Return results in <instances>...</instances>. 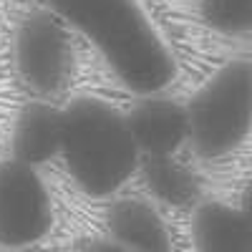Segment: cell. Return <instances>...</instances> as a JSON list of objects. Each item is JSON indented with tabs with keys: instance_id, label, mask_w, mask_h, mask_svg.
Listing matches in <instances>:
<instances>
[{
	"instance_id": "cell-1",
	"label": "cell",
	"mask_w": 252,
	"mask_h": 252,
	"mask_svg": "<svg viewBox=\"0 0 252 252\" xmlns=\"http://www.w3.org/2000/svg\"><path fill=\"white\" fill-rule=\"evenodd\" d=\"M48 10L86 35L134 94H161L174 81V56L139 0H48Z\"/></svg>"
},
{
	"instance_id": "cell-2",
	"label": "cell",
	"mask_w": 252,
	"mask_h": 252,
	"mask_svg": "<svg viewBox=\"0 0 252 252\" xmlns=\"http://www.w3.org/2000/svg\"><path fill=\"white\" fill-rule=\"evenodd\" d=\"M61 157L76 187L94 199L116 194L141 161L126 116L96 96L61 109Z\"/></svg>"
},
{
	"instance_id": "cell-3",
	"label": "cell",
	"mask_w": 252,
	"mask_h": 252,
	"mask_svg": "<svg viewBox=\"0 0 252 252\" xmlns=\"http://www.w3.org/2000/svg\"><path fill=\"white\" fill-rule=\"evenodd\" d=\"M189 144L202 159H222L252 134V61L235 58L189 98Z\"/></svg>"
},
{
	"instance_id": "cell-4",
	"label": "cell",
	"mask_w": 252,
	"mask_h": 252,
	"mask_svg": "<svg viewBox=\"0 0 252 252\" xmlns=\"http://www.w3.org/2000/svg\"><path fill=\"white\" fill-rule=\"evenodd\" d=\"M13 63L35 96L63 94L73 76V46L66 23L53 10L28 13L13 35Z\"/></svg>"
},
{
	"instance_id": "cell-5",
	"label": "cell",
	"mask_w": 252,
	"mask_h": 252,
	"mask_svg": "<svg viewBox=\"0 0 252 252\" xmlns=\"http://www.w3.org/2000/svg\"><path fill=\"white\" fill-rule=\"evenodd\" d=\"M51 227L53 199L40 172L15 159L0 161V247L28 250L48 237Z\"/></svg>"
},
{
	"instance_id": "cell-6",
	"label": "cell",
	"mask_w": 252,
	"mask_h": 252,
	"mask_svg": "<svg viewBox=\"0 0 252 252\" xmlns=\"http://www.w3.org/2000/svg\"><path fill=\"white\" fill-rule=\"evenodd\" d=\"M126 126L141 157H177L184 144H189L187 106L164 94L139 96L129 109Z\"/></svg>"
},
{
	"instance_id": "cell-7",
	"label": "cell",
	"mask_w": 252,
	"mask_h": 252,
	"mask_svg": "<svg viewBox=\"0 0 252 252\" xmlns=\"http://www.w3.org/2000/svg\"><path fill=\"white\" fill-rule=\"evenodd\" d=\"M106 237L131 252H174L169 224L159 207L139 197L116 199L106 209Z\"/></svg>"
},
{
	"instance_id": "cell-8",
	"label": "cell",
	"mask_w": 252,
	"mask_h": 252,
	"mask_svg": "<svg viewBox=\"0 0 252 252\" xmlns=\"http://www.w3.org/2000/svg\"><path fill=\"white\" fill-rule=\"evenodd\" d=\"M189 232L197 252H252V222L240 204L202 199L192 209Z\"/></svg>"
},
{
	"instance_id": "cell-9",
	"label": "cell",
	"mask_w": 252,
	"mask_h": 252,
	"mask_svg": "<svg viewBox=\"0 0 252 252\" xmlns=\"http://www.w3.org/2000/svg\"><path fill=\"white\" fill-rule=\"evenodd\" d=\"M61 157V109L48 101H31L10 126V159L33 169Z\"/></svg>"
},
{
	"instance_id": "cell-10",
	"label": "cell",
	"mask_w": 252,
	"mask_h": 252,
	"mask_svg": "<svg viewBox=\"0 0 252 252\" xmlns=\"http://www.w3.org/2000/svg\"><path fill=\"white\" fill-rule=\"evenodd\" d=\"M141 177L154 199L166 207H197L202 202V184L197 174L177 157H141Z\"/></svg>"
},
{
	"instance_id": "cell-11",
	"label": "cell",
	"mask_w": 252,
	"mask_h": 252,
	"mask_svg": "<svg viewBox=\"0 0 252 252\" xmlns=\"http://www.w3.org/2000/svg\"><path fill=\"white\" fill-rule=\"evenodd\" d=\"M199 13L220 33L240 35L252 31V0H199Z\"/></svg>"
},
{
	"instance_id": "cell-12",
	"label": "cell",
	"mask_w": 252,
	"mask_h": 252,
	"mask_svg": "<svg viewBox=\"0 0 252 252\" xmlns=\"http://www.w3.org/2000/svg\"><path fill=\"white\" fill-rule=\"evenodd\" d=\"M83 252H131V250H126L124 245H119L116 240L111 237H94L86 242V247H83Z\"/></svg>"
},
{
	"instance_id": "cell-13",
	"label": "cell",
	"mask_w": 252,
	"mask_h": 252,
	"mask_svg": "<svg viewBox=\"0 0 252 252\" xmlns=\"http://www.w3.org/2000/svg\"><path fill=\"white\" fill-rule=\"evenodd\" d=\"M242 209H245V215L250 217V222H252V179L247 182V187H245V194H242V204H240Z\"/></svg>"
},
{
	"instance_id": "cell-14",
	"label": "cell",
	"mask_w": 252,
	"mask_h": 252,
	"mask_svg": "<svg viewBox=\"0 0 252 252\" xmlns=\"http://www.w3.org/2000/svg\"><path fill=\"white\" fill-rule=\"evenodd\" d=\"M13 3H33V0H13Z\"/></svg>"
}]
</instances>
